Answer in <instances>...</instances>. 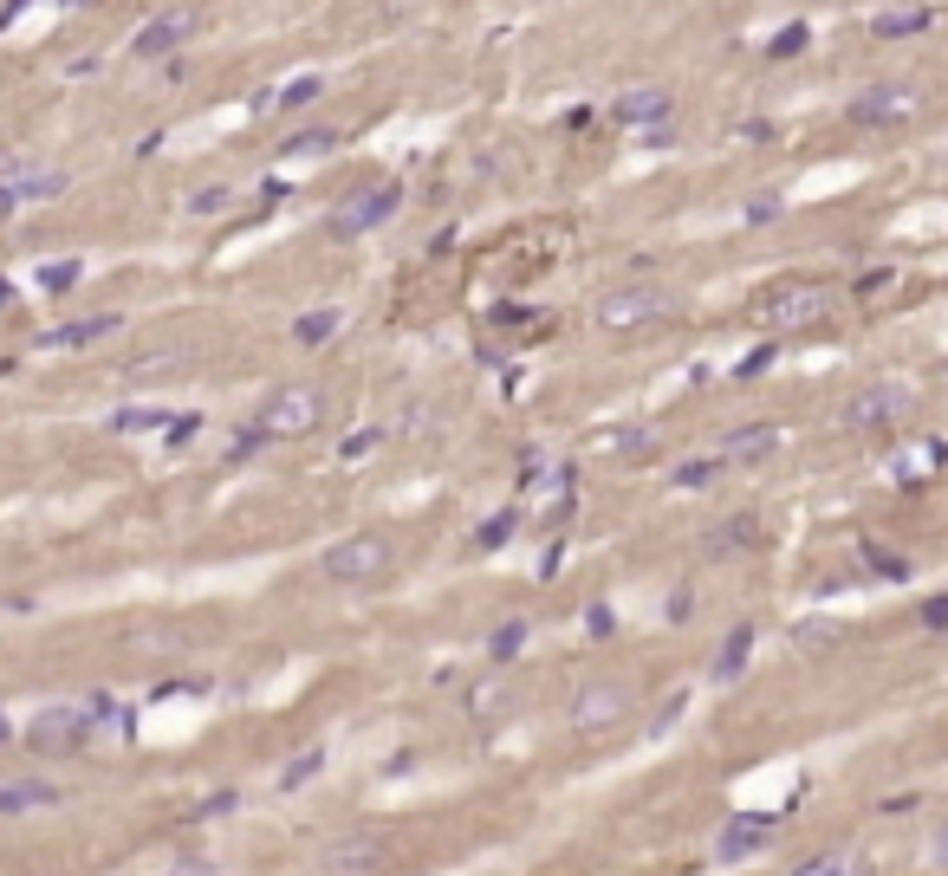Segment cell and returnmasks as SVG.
I'll return each instance as SVG.
<instances>
[{
	"mask_svg": "<svg viewBox=\"0 0 948 876\" xmlns=\"http://www.w3.org/2000/svg\"><path fill=\"white\" fill-rule=\"evenodd\" d=\"M766 52H773V59H793V52H805V27H786V33L766 46Z\"/></svg>",
	"mask_w": 948,
	"mask_h": 876,
	"instance_id": "cell-25",
	"label": "cell"
},
{
	"mask_svg": "<svg viewBox=\"0 0 948 876\" xmlns=\"http://www.w3.org/2000/svg\"><path fill=\"white\" fill-rule=\"evenodd\" d=\"M929 864L948 870V825H936V838H929Z\"/></svg>",
	"mask_w": 948,
	"mask_h": 876,
	"instance_id": "cell-26",
	"label": "cell"
},
{
	"mask_svg": "<svg viewBox=\"0 0 948 876\" xmlns=\"http://www.w3.org/2000/svg\"><path fill=\"white\" fill-rule=\"evenodd\" d=\"M670 312V293H656V286H624V293H610L598 305V325L605 332H631V325H649V318H663Z\"/></svg>",
	"mask_w": 948,
	"mask_h": 876,
	"instance_id": "cell-9",
	"label": "cell"
},
{
	"mask_svg": "<svg viewBox=\"0 0 948 876\" xmlns=\"http://www.w3.org/2000/svg\"><path fill=\"white\" fill-rule=\"evenodd\" d=\"M825 305H832V293H825L819 279H786V286H773V293L754 305V318L766 332H799V325H819Z\"/></svg>",
	"mask_w": 948,
	"mask_h": 876,
	"instance_id": "cell-2",
	"label": "cell"
},
{
	"mask_svg": "<svg viewBox=\"0 0 948 876\" xmlns=\"http://www.w3.org/2000/svg\"><path fill=\"white\" fill-rule=\"evenodd\" d=\"M916 623L942 637V630H948V591H936V598H922V610H916Z\"/></svg>",
	"mask_w": 948,
	"mask_h": 876,
	"instance_id": "cell-23",
	"label": "cell"
},
{
	"mask_svg": "<svg viewBox=\"0 0 948 876\" xmlns=\"http://www.w3.org/2000/svg\"><path fill=\"white\" fill-rule=\"evenodd\" d=\"M78 279V267H52V273H39V286H52V293H59V286H72Z\"/></svg>",
	"mask_w": 948,
	"mask_h": 876,
	"instance_id": "cell-27",
	"label": "cell"
},
{
	"mask_svg": "<svg viewBox=\"0 0 948 876\" xmlns=\"http://www.w3.org/2000/svg\"><path fill=\"white\" fill-rule=\"evenodd\" d=\"M390 565H397V545L383 533H351L339 545H325V559H319V572L332 584H364V578H383Z\"/></svg>",
	"mask_w": 948,
	"mask_h": 876,
	"instance_id": "cell-1",
	"label": "cell"
},
{
	"mask_svg": "<svg viewBox=\"0 0 948 876\" xmlns=\"http://www.w3.org/2000/svg\"><path fill=\"white\" fill-rule=\"evenodd\" d=\"M0 734H7V721H0Z\"/></svg>",
	"mask_w": 948,
	"mask_h": 876,
	"instance_id": "cell-30",
	"label": "cell"
},
{
	"mask_svg": "<svg viewBox=\"0 0 948 876\" xmlns=\"http://www.w3.org/2000/svg\"><path fill=\"white\" fill-rule=\"evenodd\" d=\"M747 656H754V623H734L715 649V682H741V669H747Z\"/></svg>",
	"mask_w": 948,
	"mask_h": 876,
	"instance_id": "cell-15",
	"label": "cell"
},
{
	"mask_svg": "<svg viewBox=\"0 0 948 876\" xmlns=\"http://www.w3.org/2000/svg\"><path fill=\"white\" fill-rule=\"evenodd\" d=\"M670 111H676V98H670L663 85H637V91H624V98H617V124H631V130L663 124Z\"/></svg>",
	"mask_w": 948,
	"mask_h": 876,
	"instance_id": "cell-14",
	"label": "cell"
},
{
	"mask_svg": "<svg viewBox=\"0 0 948 876\" xmlns=\"http://www.w3.org/2000/svg\"><path fill=\"white\" fill-rule=\"evenodd\" d=\"M780 429L773 422H747V429H727L721 435V449H715V461L721 467H754V461H766V455H780Z\"/></svg>",
	"mask_w": 948,
	"mask_h": 876,
	"instance_id": "cell-11",
	"label": "cell"
},
{
	"mask_svg": "<svg viewBox=\"0 0 948 876\" xmlns=\"http://www.w3.org/2000/svg\"><path fill=\"white\" fill-rule=\"evenodd\" d=\"M916 410V390L910 383H897V377H883V383H864L851 403H844V429L851 435H877V429H890V422H903Z\"/></svg>",
	"mask_w": 948,
	"mask_h": 876,
	"instance_id": "cell-3",
	"label": "cell"
},
{
	"mask_svg": "<svg viewBox=\"0 0 948 876\" xmlns=\"http://www.w3.org/2000/svg\"><path fill=\"white\" fill-rule=\"evenodd\" d=\"M390 208H397V195H390V189H378V195H351V208H339V234L378 228Z\"/></svg>",
	"mask_w": 948,
	"mask_h": 876,
	"instance_id": "cell-16",
	"label": "cell"
},
{
	"mask_svg": "<svg viewBox=\"0 0 948 876\" xmlns=\"http://www.w3.org/2000/svg\"><path fill=\"white\" fill-rule=\"evenodd\" d=\"M520 637H527L520 623H514V630H500V637H493V656H507V649H520Z\"/></svg>",
	"mask_w": 948,
	"mask_h": 876,
	"instance_id": "cell-28",
	"label": "cell"
},
{
	"mask_svg": "<svg viewBox=\"0 0 948 876\" xmlns=\"http://www.w3.org/2000/svg\"><path fill=\"white\" fill-rule=\"evenodd\" d=\"M85 734H91V721H85L78 708H46V715L27 727V740H33L39 754H72Z\"/></svg>",
	"mask_w": 948,
	"mask_h": 876,
	"instance_id": "cell-12",
	"label": "cell"
},
{
	"mask_svg": "<svg viewBox=\"0 0 948 876\" xmlns=\"http://www.w3.org/2000/svg\"><path fill=\"white\" fill-rule=\"evenodd\" d=\"M922 27H929V7H890V13H877L871 20L877 39H916Z\"/></svg>",
	"mask_w": 948,
	"mask_h": 876,
	"instance_id": "cell-17",
	"label": "cell"
},
{
	"mask_svg": "<svg viewBox=\"0 0 948 876\" xmlns=\"http://www.w3.org/2000/svg\"><path fill=\"white\" fill-rule=\"evenodd\" d=\"M864 864L858 857H844V850H832V857H812V864H799L793 876H858Z\"/></svg>",
	"mask_w": 948,
	"mask_h": 876,
	"instance_id": "cell-20",
	"label": "cell"
},
{
	"mask_svg": "<svg viewBox=\"0 0 948 876\" xmlns=\"http://www.w3.org/2000/svg\"><path fill=\"white\" fill-rule=\"evenodd\" d=\"M52 805H59L52 779H0V825H13L27 811H52Z\"/></svg>",
	"mask_w": 948,
	"mask_h": 876,
	"instance_id": "cell-13",
	"label": "cell"
},
{
	"mask_svg": "<svg viewBox=\"0 0 948 876\" xmlns=\"http://www.w3.org/2000/svg\"><path fill=\"white\" fill-rule=\"evenodd\" d=\"M922 111V98H916V85H871V91H858L851 98V124L858 130H897V124H910Z\"/></svg>",
	"mask_w": 948,
	"mask_h": 876,
	"instance_id": "cell-5",
	"label": "cell"
},
{
	"mask_svg": "<svg viewBox=\"0 0 948 876\" xmlns=\"http://www.w3.org/2000/svg\"><path fill=\"white\" fill-rule=\"evenodd\" d=\"M195 27H202V13H195V7H163V13H150V20L137 27L130 46H137L144 59H169L176 46H189V39H195Z\"/></svg>",
	"mask_w": 948,
	"mask_h": 876,
	"instance_id": "cell-7",
	"label": "cell"
},
{
	"mask_svg": "<svg viewBox=\"0 0 948 876\" xmlns=\"http://www.w3.org/2000/svg\"><path fill=\"white\" fill-rule=\"evenodd\" d=\"M383 857H390V844H383V838H371V831H364V838H358V831H344L339 844H325L319 876H371Z\"/></svg>",
	"mask_w": 948,
	"mask_h": 876,
	"instance_id": "cell-10",
	"label": "cell"
},
{
	"mask_svg": "<svg viewBox=\"0 0 948 876\" xmlns=\"http://www.w3.org/2000/svg\"><path fill=\"white\" fill-rule=\"evenodd\" d=\"M332 325H339V312L325 305V312H312V318H300V325H293V338H300V344H319V338H332Z\"/></svg>",
	"mask_w": 948,
	"mask_h": 876,
	"instance_id": "cell-22",
	"label": "cell"
},
{
	"mask_svg": "<svg viewBox=\"0 0 948 876\" xmlns=\"http://www.w3.org/2000/svg\"><path fill=\"white\" fill-rule=\"evenodd\" d=\"M7 299H13V293H7V279H0V305H7Z\"/></svg>",
	"mask_w": 948,
	"mask_h": 876,
	"instance_id": "cell-29",
	"label": "cell"
},
{
	"mask_svg": "<svg viewBox=\"0 0 948 876\" xmlns=\"http://www.w3.org/2000/svg\"><path fill=\"white\" fill-rule=\"evenodd\" d=\"M773 838H780V811H734V818L715 831V857L721 864H741V857L766 850Z\"/></svg>",
	"mask_w": 948,
	"mask_h": 876,
	"instance_id": "cell-6",
	"label": "cell"
},
{
	"mask_svg": "<svg viewBox=\"0 0 948 876\" xmlns=\"http://www.w3.org/2000/svg\"><path fill=\"white\" fill-rule=\"evenodd\" d=\"M631 715V688H617V682H592V688H578V701H571V715L566 721L578 727V734H605V727H617Z\"/></svg>",
	"mask_w": 948,
	"mask_h": 876,
	"instance_id": "cell-8",
	"label": "cell"
},
{
	"mask_svg": "<svg viewBox=\"0 0 948 876\" xmlns=\"http://www.w3.org/2000/svg\"><path fill=\"white\" fill-rule=\"evenodd\" d=\"M27 176H33V156H27V150H0V195L20 189Z\"/></svg>",
	"mask_w": 948,
	"mask_h": 876,
	"instance_id": "cell-21",
	"label": "cell"
},
{
	"mask_svg": "<svg viewBox=\"0 0 948 876\" xmlns=\"http://www.w3.org/2000/svg\"><path fill=\"white\" fill-rule=\"evenodd\" d=\"M319 422H325V390H319V383H293V390H273V396H266V410H261L254 429L273 442V435H312Z\"/></svg>",
	"mask_w": 948,
	"mask_h": 876,
	"instance_id": "cell-4",
	"label": "cell"
},
{
	"mask_svg": "<svg viewBox=\"0 0 948 876\" xmlns=\"http://www.w3.org/2000/svg\"><path fill=\"white\" fill-rule=\"evenodd\" d=\"M864 552H871V565H877L883 578H910V572H916V565L903 559V552H877V545H864Z\"/></svg>",
	"mask_w": 948,
	"mask_h": 876,
	"instance_id": "cell-24",
	"label": "cell"
},
{
	"mask_svg": "<svg viewBox=\"0 0 948 876\" xmlns=\"http://www.w3.org/2000/svg\"><path fill=\"white\" fill-rule=\"evenodd\" d=\"M117 318H78V325H66V332H46V351H66V344H91V338H105V332H111Z\"/></svg>",
	"mask_w": 948,
	"mask_h": 876,
	"instance_id": "cell-18",
	"label": "cell"
},
{
	"mask_svg": "<svg viewBox=\"0 0 948 876\" xmlns=\"http://www.w3.org/2000/svg\"><path fill=\"white\" fill-rule=\"evenodd\" d=\"M754 539H760V520H754V513H741V520H727L708 545H715V552H734V545H754Z\"/></svg>",
	"mask_w": 948,
	"mask_h": 876,
	"instance_id": "cell-19",
	"label": "cell"
}]
</instances>
